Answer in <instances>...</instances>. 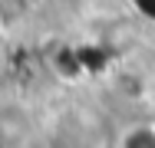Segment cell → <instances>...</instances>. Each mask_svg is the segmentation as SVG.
<instances>
[{"mask_svg": "<svg viewBox=\"0 0 155 148\" xmlns=\"http://www.w3.org/2000/svg\"><path fill=\"white\" fill-rule=\"evenodd\" d=\"M116 148H155V122H129L116 135Z\"/></svg>", "mask_w": 155, "mask_h": 148, "instance_id": "cell-1", "label": "cell"}, {"mask_svg": "<svg viewBox=\"0 0 155 148\" xmlns=\"http://www.w3.org/2000/svg\"><path fill=\"white\" fill-rule=\"evenodd\" d=\"M36 3H40V0H0V10H3V13H27Z\"/></svg>", "mask_w": 155, "mask_h": 148, "instance_id": "cell-2", "label": "cell"}, {"mask_svg": "<svg viewBox=\"0 0 155 148\" xmlns=\"http://www.w3.org/2000/svg\"><path fill=\"white\" fill-rule=\"evenodd\" d=\"M7 69H10V53H7V46H3V36H0V82L7 79Z\"/></svg>", "mask_w": 155, "mask_h": 148, "instance_id": "cell-3", "label": "cell"}, {"mask_svg": "<svg viewBox=\"0 0 155 148\" xmlns=\"http://www.w3.org/2000/svg\"><path fill=\"white\" fill-rule=\"evenodd\" d=\"M0 148H13V138H10L3 128H0Z\"/></svg>", "mask_w": 155, "mask_h": 148, "instance_id": "cell-4", "label": "cell"}, {"mask_svg": "<svg viewBox=\"0 0 155 148\" xmlns=\"http://www.w3.org/2000/svg\"><path fill=\"white\" fill-rule=\"evenodd\" d=\"M0 36H3V10H0Z\"/></svg>", "mask_w": 155, "mask_h": 148, "instance_id": "cell-5", "label": "cell"}]
</instances>
